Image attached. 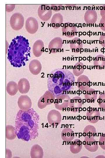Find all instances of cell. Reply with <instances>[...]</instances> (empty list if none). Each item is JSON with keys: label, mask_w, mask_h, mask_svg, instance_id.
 <instances>
[{"label": "cell", "mask_w": 105, "mask_h": 158, "mask_svg": "<svg viewBox=\"0 0 105 158\" xmlns=\"http://www.w3.org/2000/svg\"><path fill=\"white\" fill-rule=\"evenodd\" d=\"M40 116L33 108L20 109L17 113L15 125V132L18 138L28 141L38 135Z\"/></svg>", "instance_id": "6da1fadb"}, {"label": "cell", "mask_w": 105, "mask_h": 158, "mask_svg": "<svg viewBox=\"0 0 105 158\" xmlns=\"http://www.w3.org/2000/svg\"><path fill=\"white\" fill-rule=\"evenodd\" d=\"M85 97L88 103L94 102L97 98V93L95 90L92 88H89L86 90Z\"/></svg>", "instance_id": "ffe728a7"}, {"label": "cell", "mask_w": 105, "mask_h": 158, "mask_svg": "<svg viewBox=\"0 0 105 158\" xmlns=\"http://www.w3.org/2000/svg\"><path fill=\"white\" fill-rule=\"evenodd\" d=\"M61 137L64 141H72L74 138V133L73 130L70 128L63 129L61 132Z\"/></svg>", "instance_id": "9a60e30c"}, {"label": "cell", "mask_w": 105, "mask_h": 158, "mask_svg": "<svg viewBox=\"0 0 105 158\" xmlns=\"http://www.w3.org/2000/svg\"><path fill=\"white\" fill-rule=\"evenodd\" d=\"M62 30L63 35L67 37H72L75 35L76 31V27L73 23H65L62 27Z\"/></svg>", "instance_id": "8fae6325"}, {"label": "cell", "mask_w": 105, "mask_h": 158, "mask_svg": "<svg viewBox=\"0 0 105 158\" xmlns=\"http://www.w3.org/2000/svg\"><path fill=\"white\" fill-rule=\"evenodd\" d=\"M62 119L61 115L58 111L55 110H51L47 115L48 123L51 126L56 127L60 123Z\"/></svg>", "instance_id": "8992f818"}, {"label": "cell", "mask_w": 105, "mask_h": 158, "mask_svg": "<svg viewBox=\"0 0 105 158\" xmlns=\"http://www.w3.org/2000/svg\"><path fill=\"white\" fill-rule=\"evenodd\" d=\"M18 87L19 92L21 94H26L28 92L30 88L29 81L26 78L20 79L18 83Z\"/></svg>", "instance_id": "5bb4252c"}, {"label": "cell", "mask_w": 105, "mask_h": 158, "mask_svg": "<svg viewBox=\"0 0 105 158\" xmlns=\"http://www.w3.org/2000/svg\"><path fill=\"white\" fill-rule=\"evenodd\" d=\"M75 77L70 71L62 68L55 69L48 75L47 80L48 90L56 97L72 89L74 86Z\"/></svg>", "instance_id": "7a4b0ae2"}, {"label": "cell", "mask_w": 105, "mask_h": 158, "mask_svg": "<svg viewBox=\"0 0 105 158\" xmlns=\"http://www.w3.org/2000/svg\"><path fill=\"white\" fill-rule=\"evenodd\" d=\"M18 104L21 109L27 110L31 108L32 101L27 95H22L18 99Z\"/></svg>", "instance_id": "52a82bcc"}, {"label": "cell", "mask_w": 105, "mask_h": 158, "mask_svg": "<svg viewBox=\"0 0 105 158\" xmlns=\"http://www.w3.org/2000/svg\"><path fill=\"white\" fill-rule=\"evenodd\" d=\"M55 100V108L59 110H63L68 107L70 101V98L66 94L60 95L56 97Z\"/></svg>", "instance_id": "5b68a950"}, {"label": "cell", "mask_w": 105, "mask_h": 158, "mask_svg": "<svg viewBox=\"0 0 105 158\" xmlns=\"http://www.w3.org/2000/svg\"><path fill=\"white\" fill-rule=\"evenodd\" d=\"M82 105V99L80 97L76 96L70 99L69 106L71 111L76 112L79 111Z\"/></svg>", "instance_id": "7c38bea8"}, {"label": "cell", "mask_w": 105, "mask_h": 158, "mask_svg": "<svg viewBox=\"0 0 105 158\" xmlns=\"http://www.w3.org/2000/svg\"><path fill=\"white\" fill-rule=\"evenodd\" d=\"M83 144L87 150L91 152H95L98 148L97 142L93 137H85L83 142Z\"/></svg>", "instance_id": "ba28073f"}, {"label": "cell", "mask_w": 105, "mask_h": 158, "mask_svg": "<svg viewBox=\"0 0 105 158\" xmlns=\"http://www.w3.org/2000/svg\"><path fill=\"white\" fill-rule=\"evenodd\" d=\"M30 48L27 40L22 36H17L13 40L8 49V59L15 67L25 65L30 57Z\"/></svg>", "instance_id": "3957f363"}, {"label": "cell", "mask_w": 105, "mask_h": 158, "mask_svg": "<svg viewBox=\"0 0 105 158\" xmlns=\"http://www.w3.org/2000/svg\"><path fill=\"white\" fill-rule=\"evenodd\" d=\"M6 90L8 94L10 95H15L18 90L17 84L13 81L9 82L7 85Z\"/></svg>", "instance_id": "7402d4cb"}, {"label": "cell", "mask_w": 105, "mask_h": 158, "mask_svg": "<svg viewBox=\"0 0 105 158\" xmlns=\"http://www.w3.org/2000/svg\"><path fill=\"white\" fill-rule=\"evenodd\" d=\"M52 9L55 11H57L61 10L62 7V4H52Z\"/></svg>", "instance_id": "f1b7e54d"}, {"label": "cell", "mask_w": 105, "mask_h": 158, "mask_svg": "<svg viewBox=\"0 0 105 158\" xmlns=\"http://www.w3.org/2000/svg\"><path fill=\"white\" fill-rule=\"evenodd\" d=\"M96 133V129L92 126L88 125L84 128L83 136L85 138H92L94 137Z\"/></svg>", "instance_id": "cb8c5ba5"}, {"label": "cell", "mask_w": 105, "mask_h": 158, "mask_svg": "<svg viewBox=\"0 0 105 158\" xmlns=\"http://www.w3.org/2000/svg\"><path fill=\"white\" fill-rule=\"evenodd\" d=\"M96 108L91 107L86 114L88 121L90 122L94 123L98 122L100 118V113Z\"/></svg>", "instance_id": "9c48e42d"}, {"label": "cell", "mask_w": 105, "mask_h": 158, "mask_svg": "<svg viewBox=\"0 0 105 158\" xmlns=\"http://www.w3.org/2000/svg\"><path fill=\"white\" fill-rule=\"evenodd\" d=\"M86 32H83V35H86Z\"/></svg>", "instance_id": "f546056e"}, {"label": "cell", "mask_w": 105, "mask_h": 158, "mask_svg": "<svg viewBox=\"0 0 105 158\" xmlns=\"http://www.w3.org/2000/svg\"><path fill=\"white\" fill-rule=\"evenodd\" d=\"M83 64L79 62L75 64L73 68V73L76 76H78L82 74L84 71Z\"/></svg>", "instance_id": "484cf974"}, {"label": "cell", "mask_w": 105, "mask_h": 158, "mask_svg": "<svg viewBox=\"0 0 105 158\" xmlns=\"http://www.w3.org/2000/svg\"><path fill=\"white\" fill-rule=\"evenodd\" d=\"M83 47L82 41L78 38H75L72 40L70 47L72 52L76 53L79 52Z\"/></svg>", "instance_id": "603a6c76"}, {"label": "cell", "mask_w": 105, "mask_h": 158, "mask_svg": "<svg viewBox=\"0 0 105 158\" xmlns=\"http://www.w3.org/2000/svg\"><path fill=\"white\" fill-rule=\"evenodd\" d=\"M82 147V142L79 139H76L71 142L70 150L73 154L78 153L81 150Z\"/></svg>", "instance_id": "d6986e66"}, {"label": "cell", "mask_w": 105, "mask_h": 158, "mask_svg": "<svg viewBox=\"0 0 105 158\" xmlns=\"http://www.w3.org/2000/svg\"><path fill=\"white\" fill-rule=\"evenodd\" d=\"M42 69V65L40 62L37 59L32 60L29 64V69L30 72L33 75L38 74Z\"/></svg>", "instance_id": "4fadbf2b"}, {"label": "cell", "mask_w": 105, "mask_h": 158, "mask_svg": "<svg viewBox=\"0 0 105 158\" xmlns=\"http://www.w3.org/2000/svg\"><path fill=\"white\" fill-rule=\"evenodd\" d=\"M97 102L100 107L105 109V93L99 95Z\"/></svg>", "instance_id": "4316f807"}, {"label": "cell", "mask_w": 105, "mask_h": 158, "mask_svg": "<svg viewBox=\"0 0 105 158\" xmlns=\"http://www.w3.org/2000/svg\"><path fill=\"white\" fill-rule=\"evenodd\" d=\"M55 98L54 95L50 91H46L38 100V107L41 109L44 108L47 105L52 103L55 100Z\"/></svg>", "instance_id": "277c9868"}, {"label": "cell", "mask_w": 105, "mask_h": 158, "mask_svg": "<svg viewBox=\"0 0 105 158\" xmlns=\"http://www.w3.org/2000/svg\"><path fill=\"white\" fill-rule=\"evenodd\" d=\"M36 42L34 43L32 49V51L34 55L36 57L40 56L42 54L44 48V44L43 42Z\"/></svg>", "instance_id": "ac0fdd59"}, {"label": "cell", "mask_w": 105, "mask_h": 158, "mask_svg": "<svg viewBox=\"0 0 105 158\" xmlns=\"http://www.w3.org/2000/svg\"><path fill=\"white\" fill-rule=\"evenodd\" d=\"M99 145L103 150H105V133H103L99 139Z\"/></svg>", "instance_id": "83f0119b"}, {"label": "cell", "mask_w": 105, "mask_h": 158, "mask_svg": "<svg viewBox=\"0 0 105 158\" xmlns=\"http://www.w3.org/2000/svg\"><path fill=\"white\" fill-rule=\"evenodd\" d=\"M42 148L38 144H35L32 147L30 156L32 158H42L43 156Z\"/></svg>", "instance_id": "2e32d148"}, {"label": "cell", "mask_w": 105, "mask_h": 158, "mask_svg": "<svg viewBox=\"0 0 105 158\" xmlns=\"http://www.w3.org/2000/svg\"><path fill=\"white\" fill-rule=\"evenodd\" d=\"M77 86L80 90L86 91L89 89L90 80L85 75H82L79 76L77 80Z\"/></svg>", "instance_id": "30bf717a"}, {"label": "cell", "mask_w": 105, "mask_h": 158, "mask_svg": "<svg viewBox=\"0 0 105 158\" xmlns=\"http://www.w3.org/2000/svg\"><path fill=\"white\" fill-rule=\"evenodd\" d=\"M51 9L49 5H41L39 7L38 14L39 18L43 21L47 20V16Z\"/></svg>", "instance_id": "e0dca14e"}, {"label": "cell", "mask_w": 105, "mask_h": 158, "mask_svg": "<svg viewBox=\"0 0 105 158\" xmlns=\"http://www.w3.org/2000/svg\"><path fill=\"white\" fill-rule=\"evenodd\" d=\"M6 138L9 140L15 139L17 135L15 132V127L11 125H7L6 128Z\"/></svg>", "instance_id": "d4e9b609"}, {"label": "cell", "mask_w": 105, "mask_h": 158, "mask_svg": "<svg viewBox=\"0 0 105 158\" xmlns=\"http://www.w3.org/2000/svg\"><path fill=\"white\" fill-rule=\"evenodd\" d=\"M94 65L97 69H102L105 67V56L102 55H97L94 61Z\"/></svg>", "instance_id": "44dd1931"}]
</instances>
